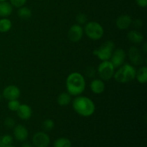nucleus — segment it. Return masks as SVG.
<instances>
[{
	"mask_svg": "<svg viewBox=\"0 0 147 147\" xmlns=\"http://www.w3.org/2000/svg\"><path fill=\"white\" fill-rule=\"evenodd\" d=\"M65 86L67 93L71 96H80L86 87L84 76L78 72L70 73L66 79Z\"/></svg>",
	"mask_w": 147,
	"mask_h": 147,
	"instance_id": "1",
	"label": "nucleus"
},
{
	"mask_svg": "<svg viewBox=\"0 0 147 147\" xmlns=\"http://www.w3.org/2000/svg\"><path fill=\"white\" fill-rule=\"evenodd\" d=\"M73 109L80 116L89 117L96 111V105L90 98L80 95L73 100Z\"/></svg>",
	"mask_w": 147,
	"mask_h": 147,
	"instance_id": "2",
	"label": "nucleus"
},
{
	"mask_svg": "<svg viewBox=\"0 0 147 147\" xmlns=\"http://www.w3.org/2000/svg\"><path fill=\"white\" fill-rule=\"evenodd\" d=\"M136 70L135 67L129 63H125L119 67V70L115 72L113 77L115 80L119 83H127L133 81L136 78Z\"/></svg>",
	"mask_w": 147,
	"mask_h": 147,
	"instance_id": "3",
	"label": "nucleus"
},
{
	"mask_svg": "<svg viewBox=\"0 0 147 147\" xmlns=\"http://www.w3.org/2000/svg\"><path fill=\"white\" fill-rule=\"evenodd\" d=\"M84 32L89 39L92 40H99L104 34L103 26L97 22H88L85 25Z\"/></svg>",
	"mask_w": 147,
	"mask_h": 147,
	"instance_id": "4",
	"label": "nucleus"
},
{
	"mask_svg": "<svg viewBox=\"0 0 147 147\" xmlns=\"http://www.w3.org/2000/svg\"><path fill=\"white\" fill-rule=\"evenodd\" d=\"M115 48L114 42L111 40H108L100 47L93 50V54L101 61L109 60Z\"/></svg>",
	"mask_w": 147,
	"mask_h": 147,
	"instance_id": "5",
	"label": "nucleus"
},
{
	"mask_svg": "<svg viewBox=\"0 0 147 147\" xmlns=\"http://www.w3.org/2000/svg\"><path fill=\"white\" fill-rule=\"evenodd\" d=\"M97 71L102 80H109L113 77L115 67L110 60H105L99 64Z\"/></svg>",
	"mask_w": 147,
	"mask_h": 147,
	"instance_id": "6",
	"label": "nucleus"
},
{
	"mask_svg": "<svg viewBox=\"0 0 147 147\" xmlns=\"http://www.w3.org/2000/svg\"><path fill=\"white\" fill-rule=\"evenodd\" d=\"M32 144L35 147H48L50 138L45 132L38 131L33 135Z\"/></svg>",
	"mask_w": 147,
	"mask_h": 147,
	"instance_id": "7",
	"label": "nucleus"
},
{
	"mask_svg": "<svg viewBox=\"0 0 147 147\" xmlns=\"http://www.w3.org/2000/svg\"><path fill=\"white\" fill-rule=\"evenodd\" d=\"M126 53L124 50L122 48H118L113 50L112 55L110 58L111 63L113 64L114 67H119L124 64V61L126 60Z\"/></svg>",
	"mask_w": 147,
	"mask_h": 147,
	"instance_id": "8",
	"label": "nucleus"
},
{
	"mask_svg": "<svg viewBox=\"0 0 147 147\" xmlns=\"http://www.w3.org/2000/svg\"><path fill=\"white\" fill-rule=\"evenodd\" d=\"M83 34H84L83 27L80 24H76L70 27L67 33V37L70 41L77 42L83 38Z\"/></svg>",
	"mask_w": 147,
	"mask_h": 147,
	"instance_id": "9",
	"label": "nucleus"
},
{
	"mask_svg": "<svg viewBox=\"0 0 147 147\" xmlns=\"http://www.w3.org/2000/svg\"><path fill=\"white\" fill-rule=\"evenodd\" d=\"M1 95L2 97H4L7 100H16L20 98L21 91L17 86L14 85H9L4 88Z\"/></svg>",
	"mask_w": 147,
	"mask_h": 147,
	"instance_id": "10",
	"label": "nucleus"
},
{
	"mask_svg": "<svg viewBox=\"0 0 147 147\" xmlns=\"http://www.w3.org/2000/svg\"><path fill=\"white\" fill-rule=\"evenodd\" d=\"M129 60L134 65H141L144 63V57L140 50L136 47H131L128 52Z\"/></svg>",
	"mask_w": 147,
	"mask_h": 147,
	"instance_id": "11",
	"label": "nucleus"
},
{
	"mask_svg": "<svg viewBox=\"0 0 147 147\" xmlns=\"http://www.w3.org/2000/svg\"><path fill=\"white\" fill-rule=\"evenodd\" d=\"M14 136L18 142H25L29 136V132L27 128L21 124L17 125L13 130Z\"/></svg>",
	"mask_w": 147,
	"mask_h": 147,
	"instance_id": "12",
	"label": "nucleus"
},
{
	"mask_svg": "<svg viewBox=\"0 0 147 147\" xmlns=\"http://www.w3.org/2000/svg\"><path fill=\"white\" fill-rule=\"evenodd\" d=\"M132 18L129 14H121L116 20V26L121 30H124L129 28L132 23Z\"/></svg>",
	"mask_w": 147,
	"mask_h": 147,
	"instance_id": "13",
	"label": "nucleus"
},
{
	"mask_svg": "<svg viewBox=\"0 0 147 147\" xmlns=\"http://www.w3.org/2000/svg\"><path fill=\"white\" fill-rule=\"evenodd\" d=\"M17 113L18 117L23 121H27L32 116V110L27 104H20L17 109Z\"/></svg>",
	"mask_w": 147,
	"mask_h": 147,
	"instance_id": "14",
	"label": "nucleus"
},
{
	"mask_svg": "<svg viewBox=\"0 0 147 147\" xmlns=\"http://www.w3.org/2000/svg\"><path fill=\"white\" fill-rule=\"evenodd\" d=\"M90 90L95 94H100L103 93L106 88L105 83L101 79H93L90 85Z\"/></svg>",
	"mask_w": 147,
	"mask_h": 147,
	"instance_id": "15",
	"label": "nucleus"
},
{
	"mask_svg": "<svg viewBox=\"0 0 147 147\" xmlns=\"http://www.w3.org/2000/svg\"><path fill=\"white\" fill-rule=\"evenodd\" d=\"M127 38L134 44H140L144 41V37L142 32L136 30H133L128 32Z\"/></svg>",
	"mask_w": 147,
	"mask_h": 147,
	"instance_id": "16",
	"label": "nucleus"
},
{
	"mask_svg": "<svg viewBox=\"0 0 147 147\" xmlns=\"http://www.w3.org/2000/svg\"><path fill=\"white\" fill-rule=\"evenodd\" d=\"M13 7L8 1H1L0 2V17L6 18L10 16L12 13Z\"/></svg>",
	"mask_w": 147,
	"mask_h": 147,
	"instance_id": "17",
	"label": "nucleus"
},
{
	"mask_svg": "<svg viewBox=\"0 0 147 147\" xmlns=\"http://www.w3.org/2000/svg\"><path fill=\"white\" fill-rule=\"evenodd\" d=\"M136 78L141 84H145L147 82V67L142 66L136 71Z\"/></svg>",
	"mask_w": 147,
	"mask_h": 147,
	"instance_id": "18",
	"label": "nucleus"
},
{
	"mask_svg": "<svg viewBox=\"0 0 147 147\" xmlns=\"http://www.w3.org/2000/svg\"><path fill=\"white\" fill-rule=\"evenodd\" d=\"M71 96L67 92H63V93H60L58 96L57 99V102L59 106H66L70 104V102H71Z\"/></svg>",
	"mask_w": 147,
	"mask_h": 147,
	"instance_id": "19",
	"label": "nucleus"
},
{
	"mask_svg": "<svg viewBox=\"0 0 147 147\" xmlns=\"http://www.w3.org/2000/svg\"><path fill=\"white\" fill-rule=\"evenodd\" d=\"M11 27H12V23L9 19L7 17L0 19V32H7L11 30Z\"/></svg>",
	"mask_w": 147,
	"mask_h": 147,
	"instance_id": "20",
	"label": "nucleus"
},
{
	"mask_svg": "<svg viewBox=\"0 0 147 147\" xmlns=\"http://www.w3.org/2000/svg\"><path fill=\"white\" fill-rule=\"evenodd\" d=\"M17 14H18L19 17L22 20H28L32 17L31 9L29 7L23 6V7L18 8V11H17Z\"/></svg>",
	"mask_w": 147,
	"mask_h": 147,
	"instance_id": "21",
	"label": "nucleus"
},
{
	"mask_svg": "<svg viewBox=\"0 0 147 147\" xmlns=\"http://www.w3.org/2000/svg\"><path fill=\"white\" fill-rule=\"evenodd\" d=\"M54 147H72L71 141L65 137H60L54 142Z\"/></svg>",
	"mask_w": 147,
	"mask_h": 147,
	"instance_id": "22",
	"label": "nucleus"
},
{
	"mask_svg": "<svg viewBox=\"0 0 147 147\" xmlns=\"http://www.w3.org/2000/svg\"><path fill=\"white\" fill-rule=\"evenodd\" d=\"M13 142V137L11 135L6 134L0 137V147H4L11 145Z\"/></svg>",
	"mask_w": 147,
	"mask_h": 147,
	"instance_id": "23",
	"label": "nucleus"
},
{
	"mask_svg": "<svg viewBox=\"0 0 147 147\" xmlns=\"http://www.w3.org/2000/svg\"><path fill=\"white\" fill-rule=\"evenodd\" d=\"M42 126L43 130L46 131H52L54 129L55 122L54 121L52 120V119H45V120L42 122Z\"/></svg>",
	"mask_w": 147,
	"mask_h": 147,
	"instance_id": "24",
	"label": "nucleus"
},
{
	"mask_svg": "<svg viewBox=\"0 0 147 147\" xmlns=\"http://www.w3.org/2000/svg\"><path fill=\"white\" fill-rule=\"evenodd\" d=\"M20 101L18 100V99H16V100H8V103H7V107L11 111H17V109L20 107Z\"/></svg>",
	"mask_w": 147,
	"mask_h": 147,
	"instance_id": "25",
	"label": "nucleus"
},
{
	"mask_svg": "<svg viewBox=\"0 0 147 147\" xmlns=\"http://www.w3.org/2000/svg\"><path fill=\"white\" fill-rule=\"evenodd\" d=\"M96 73V70L93 66H88L84 70V74L87 76L88 78H93L95 77Z\"/></svg>",
	"mask_w": 147,
	"mask_h": 147,
	"instance_id": "26",
	"label": "nucleus"
},
{
	"mask_svg": "<svg viewBox=\"0 0 147 147\" xmlns=\"http://www.w3.org/2000/svg\"><path fill=\"white\" fill-rule=\"evenodd\" d=\"M76 20L77 22V23L80 25H82V24H86L88 22V17L86 15L83 13H79V14H77L76 17Z\"/></svg>",
	"mask_w": 147,
	"mask_h": 147,
	"instance_id": "27",
	"label": "nucleus"
},
{
	"mask_svg": "<svg viewBox=\"0 0 147 147\" xmlns=\"http://www.w3.org/2000/svg\"><path fill=\"white\" fill-rule=\"evenodd\" d=\"M27 1V0H9V3L12 7L20 8V7L24 6Z\"/></svg>",
	"mask_w": 147,
	"mask_h": 147,
	"instance_id": "28",
	"label": "nucleus"
},
{
	"mask_svg": "<svg viewBox=\"0 0 147 147\" xmlns=\"http://www.w3.org/2000/svg\"><path fill=\"white\" fill-rule=\"evenodd\" d=\"M4 126L8 129H12L15 126V121L11 117L6 118L4 120Z\"/></svg>",
	"mask_w": 147,
	"mask_h": 147,
	"instance_id": "29",
	"label": "nucleus"
},
{
	"mask_svg": "<svg viewBox=\"0 0 147 147\" xmlns=\"http://www.w3.org/2000/svg\"><path fill=\"white\" fill-rule=\"evenodd\" d=\"M132 25L135 27L136 29L141 28L143 26V21L141 19H136L134 20H132Z\"/></svg>",
	"mask_w": 147,
	"mask_h": 147,
	"instance_id": "30",
	"label": "nucleus"
},
{
	"mask_svg": "<svg viewBox=\"0 0 147 147\" xmlns=\"http://www.w3.org/2000/svg\"><path fill=\"white\" fill-rule=\"evenodd\" d=\"M136 4L142 8H145L147 7V0H135Z\"/></svg>",
	"mask_w": 147,
	"mask_h": 147,
	"instance_id": "31",
	"label": "nucleus"
},
{
	"mask_svg": "<svg viewBox=\"0 0 147 147\" xmlns=\"http://www.w3.org/2000/svg\"><path fill=\"white\" fill-rule=\"evenodd\" d=\"M22 147H33V146L31 144L25 142V143H24L22 145Z\"/></svg>",
	"mask_w": 147,
	"mask_h": 147,
	"instance_id": "32",
	"label": "nucleus"
},
{
	"mask_svg": "<svg viewBox=\"0 0 147 147\" xmlns=\"http://www.w3.org/2000/svg\"><path fill=\"white\" fill-rule=\"evenodd\" d=\"M143 50H144V53H146V50H147V49H146V43H145L144 45Z\"/></svg>",
	"mask_w": 147,
	"mask_h": 147,
	"instance_id": "33",
	"label": "nucleus"
},
{
	"mask_svg": "<svg viewBox=\"0 0 147 147\" xmlns=\"http://www.w3.org/2000/svg\"><path fill=\"white\" fill-rule=\"evenodd\" d=\"M4 147H15V146H12V145H8V146H4Z\"/></svg>",
	"mask_w": 147,
	"mask_h": 147,
	"instance_id": "34",
	"label": "nucleus"
},
{
	"mask_svg": "<svg viewBox=\"0 0 147 147\" xmlns=\"http://www.w3.org/2000/svg\"><path fill=\"white\" fill-rule=\"evenodd\" d=\"M1 98H2V95L0 93V101H1Z\"/></svg>",
	"mask_w": 147,
	"mask_h": 147,
	"instance_id": "35",
	"label": "nucleus"
},
{
	"mask_svg": "<svg viewBox=\"0 0 147 147\" xmlns=\"http://www.w3.org/2000/svg\"><path fill=\"white\" fill-rule=\"evenodd\" d=\"M7 1V0H0V2H1V1Z\"/></svg>",
	"mask_w": 147,
	"mask_h": 147,
	"instance_id": "36",
	"label": "nucleus"
}]
</instances>
